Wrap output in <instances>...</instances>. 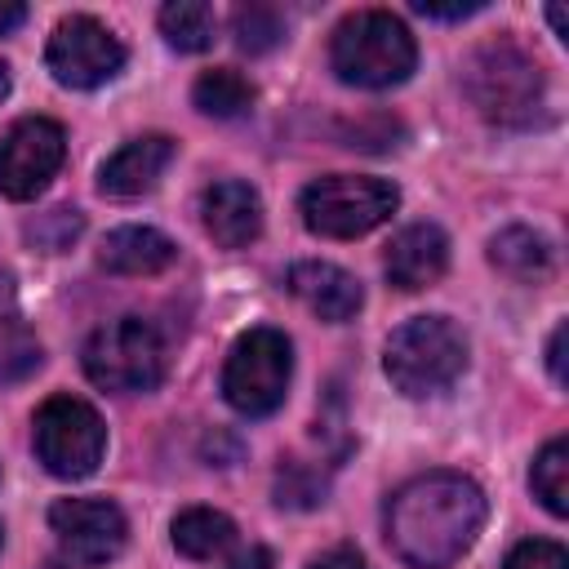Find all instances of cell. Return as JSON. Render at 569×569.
<instances>
[{"label":"cell","instance_id":"cell-18","mask_svg":"<svg viewBox=\"0 0 569 569\" xmlns=\"http://www.w3.org/2000/svg\"><path fill=\"white\" fill-rule=\"evenodd\" d=\"M489 262L502 276H511L520 284H533V280H542L551 271V244L529 227H502L489 240Z\"/></svg>","mask_w":569,"mask_h":569},{"label":"cell","instance_id":"cell-22","mask_svg":"<svg viewBox=\"0 0 569 569\" xmlns=\"http://www.w3.org/2000/svg\"><path fill=\"white\" fill-rule=\"evenodd\" d=\"M44 351L36 342V333L13 320V316H0V382H22L40 369Z\"/></svg>","mask_w":569,"mask_h":569},{"label":"cell","instance_id":"cell-16","mask_svg":"<svg viewBox=\"0 0 569 569\" xmlns=\"http://www.w3.org/2000/svg\"><path fill=\"white\" fill-rule=\"evenodd\" d=\"M173 258H178V244L156 227H116L98 249V262L111 276H156Z\"/></svg>","mask_w":569,"mask_h":569},{"label":"cell","instance_id":"cell-30","mask_svg":"<svg viewBox=\"0 0 569 569\" xmlns=\"http://www.w3.org/2000/svg\"><path fill=\"white\" fill-rule=\"evenodd\" d=\"M227 569H271V551L267 547H244L227 560Z\"/></svg>","mask_w":569,"mask_h":569},{"label":"cell","instance_id":"cell-11","mask_svg":"<svg viewBox=\"0 0 569 569\" xmlns=\"http://www.w3.org/2000/svg\"><path fill=\"white\" fill-rule=\"evenodd\" d=\"M49 529L58 533V547L71 565H107L120 556L129 525L124 511L107 498H62L49 507Z\"/></svg>","mask_w":569,"mask_h":569},{"label":"cell","instance_id":"cell-12","mask_svg":"<svg viewBox=\"0 0 569 569\" xmlns=\"http://www.w3.org/2000/svg\"><path fill=\"white\" fill-rule=\"evenodd\" d=\"M284 284H289V293H293L311 316H320V320H329V325L351 320V316L360 311V302H365L360 280H356L351 271L333 267V262H320V258L293 262Z\"/></svg>","mask_w":569,"mask_h":569},{"label":"cell","instance_id":"cell-25","mask_svg":"<svg viewBox=\"0 0 569 569\" xmlns=\"http://www.w3.org/2000/svg\"><path fill=\"white\" fill-rule=\"evenodd\" d=\"M276 502L280 507H316V502H325V476H311L298 462L280 467V476H276Z\"/></svg>","mask_w":569,"mask_h":569},{"label":"cell","instance_id":"cell-23","mask_svg":"<svg viewBox=\"0 0 569 569\" xmlns=\"http://www.w3.org/2000/svg\"><path fill=\"white\" fill-rule=\"evenodd\" d=\"M231 31H236V44L244 53H267L284 40V18L271 4H240L231 18Z\"/></svg>","mask_w":569,"mask_h":569},{"label":"cell","instance_id":"cell-31","mask_svg":"<svg viewBox=\"0 0 569 569\" xmlns=\"http://www.w3.org/2000/svg\"><path fill=\"white\" fill-rule=\"evenodd\" d=\"M22 18H27V4H18V0H0V36H9L13 27H22Z\"/></svg>","mask_w":569,"mask_h":569},{"label":"cell","instance_id":"cell-24","mask_svg":"<svg viewBox=\"0 0 569 569\" xmlns=\"http://www.w3.org/2000/svg\"><path fill=\"white\" fill-rule=\"evenodd\" d=\"M84 231V218H80V209H49V213H40L31 227H27V240L36 244V249H44V253H62V249H71V240Z\"/></svg>","mask_w":569,"mask_h":569},{"label":"cell","instance_id":"cell-33","mask_svg":"<svg viewBox=\"0 0 569 569\" xmlns=\"http://www.w3.org/2000/svg\"><path fill=\"white\" fill-rule=\"evenodd\" d=\"M9 84H13V80H9V67H4V62H0V102H4V98H9Z\"/></svg>","mask_w":569,"mask_h":569},{"label":"cell","instance_id":"cell-1","mask_svg":"<svg viewBox=\"0 0 569 569\" xmlns=\"http://www.w3.org/2000/svg\"><path fill=\"white\" fill-rule=\"evenodd\" d=\"M485 525V493L462 471H427L387 502V542L409 569H449Z\"/></svg>","mask_w":569,"mask_h":569},{"label":"cell","instance_id":"cell-17","mask_svg":"<svg viewBox=\"0 0 569 569\" xmlns=\"http://www.w3.org/2000/svg\"><path fill=\"white\" fill-rule=\"evenodd\" d=\"M169 538L187 560H218L236 542V525H231V516H222L213 507H187L173 516Z\"/></svg>","mask_w":569,"mask_h":569},{"label":"cell","instance_id":"cell-26","mask_svg":"<svg viewBox=\"0 0 569 569\" xmlns=\"http://www.w3.org/2000/svg\"><path fill=\"white\" fill-rule=\"evenodd\" d=\"M502 569H569V556L560 542H547V538H529V542H516L511 556L502 560Z\"/></svg>","mask_w":569,"mask_h":569},{"label":"cell","instance_id":"cell-13","mask_svg":"<svg viewBox=\"0 0 569 569\" xmlns=\"http://www.w3.org/2000/svg\"><path fill=\"white\" fill-rule=\"evenodd\" d=\"M173 160V138L164 133H142L133 142H124L120 151H111L98 169V187L102 196H116V200H133L142 191H151L160 182V173L169 169Z\"/></svg>","mask_w":569,"mask_h":569},{"label":"cell","instance_id":"cell-9","mask_svg":"<svg viewBox=\"0 0 569 569\" xmlns=\"http://www.w3.org/2000/svg\"><path fill=\"white\" fill-rule=\"evenodd\" d=\"M67 133L49 116H22L0 138V196L36 200L62 169Z\"/></svg>","mask_w":569,"mask_h":569},{"label":"cell","instance_id":"cell-6","mask_svg":"<svg viewBox=\"0 0 569 569\" xmlns=\"http://www.w3.org/2000/svg\"><path fill=\"white\" fill-rule=\"evenodd\" d=\"M80 360H84L89 382L102 391H116V396L151 391L164 378V342L138 316H120V320L98 325L89 333Z\"/></svg>","mask_w":569,"mask_h":569},{"label":"cell","instance_id":"cell-21","mask_svg":"<svg viewBox=\"0 0 569 569\" xmlns=\"http://www.w3.org/2000/svg\"><path fill=\"white\" fill-rule=\"evenodd\" d=\"M529 485H533V498L551 516H565L569 511V440L565 436H556V440L542 445V453L533 458Z\"/></svg>","mask_w":569,"mask_h":569},{"label":"cell","instance_id":"cell-8","mask_svg":"<svg viewBox=\"0 0 569 569\" xmlns=\"http://www.w3.org/2000/svg\"><path fill=\"white\" fill-rule=\"evenodd\" d=\"M31 445L36 458L49 476L58 480H84L98 471L102 453H107V427L98 418V409L80 396H49L36 409L31 422Z\"/></svg>","mask_w":569,"mask_h":569},{"label":"cell","instance_id":"cell-20","mask_svg":"<svg viewBox=\"0 0 569 569\" xmlns=\"http://www.w3.org/2000/svg\"><path fill=\"white\" fill-rule=\"evenodd\" d=\"M160 31L178 53H200L213 44L218 31V13L204 0H173L160 9Z\"/></svg>","mask_w":569,"mask_h":569},{"label":"cell","instance_id":"cell-5","mask_svg":"<svg viewBox=\"0 0 569 569\" xmlns=\"http://www.w3.org/2000/svg\"><path fill=\"white\" fill-rule=\"evenodd\" d=\"M400 204V191L382 178H360V173H325L302 187V222L311 236L325 240H356L382 227Z\"/></svg>","mask_w":569,"mask_h":569},{"label":"cell","instance_id":"cell-32","mask_svg":"<svg viewBox=\"0 0 569 569\" xmlns=\"http://www.w3.org/2000/svg\"><path fill=\"white\" fill-rule=\"evenodd\" d=\"M547 18H551V27H556V36L565 40V9H560V4H551V9H547Z\"/></svg>","mask_w":569,"mask_h":569},{"label":"cell","instance_id":"cell-2","mask_svg":"<svg viewBox=\"0 0 569 569\" xmlns=\"http://www.w3.org/2000/svg\"><path fill=\"white\" fill-rule=\"evenodd\" d=\"M413 62H418V49H413L409 27L400 18H391L387 9H360L333 27L329 67L338 71L342 84L391 89V84L409 80Z\"/></svg>","mask_w":569,"mask_h":569},{"label":"cell","instance_id":"cell-29","mask_svg":"<svg viewBox=\"0 0 569 569\" xmlns=\"http://www.w3.org/2000/svg\"><path fill=\"white\" fill-rule=\"evenodd\" d=\"M565 325H556V333H551V342H547V365H551V378L556 382H565L569 373H565Z\"/></svg>","mask_w":569,"mask_h":569},{"label":"cell","instance_id":"cell-14","mask_svg":"<svg viewBox=\"0 0 569 569\" xmlns=\"http://www.w3.org/2000/svg\"><path fill=\"white\" fill-rule=\"evenodd\" d=\"M382 267H387V280H391L396 289H405V293L427 289V284H436V280L445 276V267H449V236H445L440 227H431V222H413V227H405V231L387 244Z\"/></svg>","mask_w":569,"mask_h":569},{"label":"cell","instance_id":"cell-27","mask_svg":"<svg viewBox=\"0 0 569 569\" xmlns=\"http://www.w3.org/2000/svg\"><path fill=\"white\" fill-rule=\"evenodd\" d=\"M480 9H485V0H462V4H431V0H413V13H422V18H445V22L471 18V13H480Z\"/></svg>","mask_w":569,"mask_h":569},{"label":"cell","instance_id":"cell-28","mask_svg":"<svg viewBox=\"0 0 569 569\" xmlns=\"http://www.w3.org/2000/svg\"><path fill=\"white\" fill-rule=\"evenodd\" d=\"M307 569H365V560H360V551H356V547H333V551L316 556Z\"/></svg>","mask_w":569,"mask_h":569},{"label":"cell","instance_id":"cell-19","mask_svg":"<svg viewBox=\"0 0 569 569\" xmlns=\"http://www.w3.org/2000/svg\"><path fill=\"white\" fill-rule=\"evenodd\" d=\"M191 98H196V107H200L204 116H213V120H236V116H244V111L253 107L258 89H253L240 71L213 67V71H204V76L196 80Z\"/></svg>","mask_w":569,"mask_h":569},{"label":"cell","instance_id":"cell-3","mask_svg":"<svg viewBox=\"0 0 569 569\" xmlns=\"http://www.w3.org/2000/svg\"><path fill=\"white\" fill-rule=\"evenodd\" d=\"M462 89L485 120L520 129V124H533L542 107V67L520 44L489 40L467 58Z\"/></svg>","mask_w":569,"mask_h":569},{"label":"cell","instance_id":"cell-7","mask_svg":"<svg viewBox=\"0 0 569 569\" xmlns=\"http://www.w3.org/2000/svg\"><path fill=\"white\" fill-rule=\"evenodd\" d=\"M293 373V347L280 329L258 325L236 338L227 365H222V396L244 418H267L284 405Z\"/></svg>","mask_w":569,"mask_h":569},{"label":"cell","instance_id":"cell-15","mask_svg":"<svg viewBox=\"0 0 569 569\" xmlns=\"http://www.w3.org/2000/svg\"><path fill=\"white\" fill-rule=\"evenodd\" d=\"M200 218H204V231L213 236V244L244 249L262 231V200L249 182L227 178V182H213L200 196Z\"/></svg>","mask_w":569,"mask_h":569},{"label":"cell","instance_id":"cell-4","mask_svg":"<svg viewBox=\"0 0 569 569\" xmlns=\"http://www.w3.org/2000/svg\"><path fill=\"white\" fill-rule=\"evenodd\" d=\"M382 369L396 391L405 396H436L453 387V378L467 369V342L453 320L445 316H413L405 320L382 351Z\"/></svg>","mask_w":569,"mask_h":569},{"label":"cell","instance_id":"cell-10","mask_svg":"<svg viewBox=\"0 0 569 569\" xmlns=\"http://www.w3.org/2000/svg\"><path fill=\"white\" fill-rule=\"evenodd\" d=\"M44 62L62 89H98L124 67V44L89 13H71L53 27Z\"/></svg>","mask_w":569,"mask_h":569}]
</instances>
